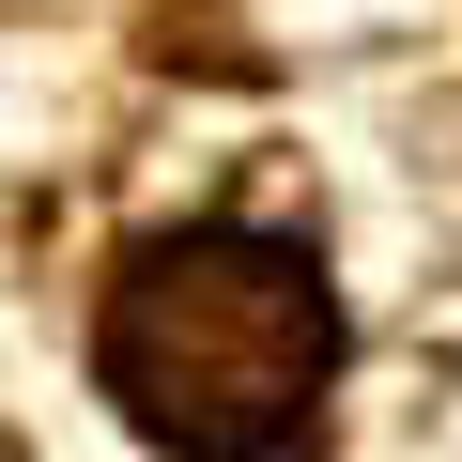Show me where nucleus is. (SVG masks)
Returning <instances> with one entry per match:
<instances>
[{
  "mask_svg": "<svg viewBox=\"0 0 462 462\" xmlns=\"http://www.w3.org/2000/svg\"><path fill=\"white\" fill-rule=\"evenodd\" d=\"M93 370L170 462H293L324 431V385H339V293L278 231H231V216L154 231L108 278Z\"/></svg>",
  "mask_w": 462,
  "mask_h": 462,
  "instance_id": "f257e3e1",
  "label": "nucleus"
}]
</instances>
